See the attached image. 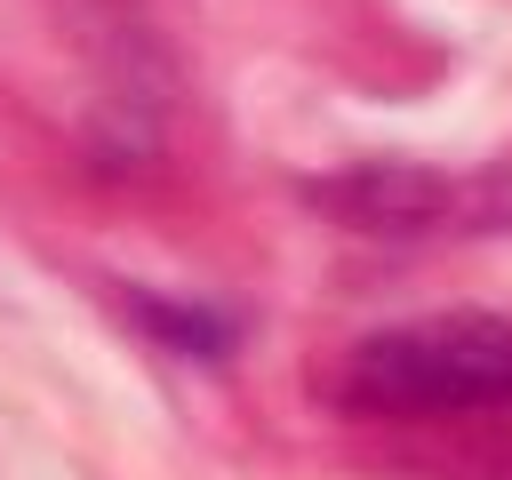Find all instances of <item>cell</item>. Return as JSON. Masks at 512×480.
<instances>
[{
  "label": "cell",
  "mask_w": 512,
  "mask_h": 480,
  "mask_svg": "<svg viewBox=\"0 0 512 480\" xmlns=\"http://www.w3.org/2000/svg\"><path fill=\"white\" fill-rule=\"evenodd\" d=\"M336 400L352 416H472L512 408V312H432L344 352Z\"/></svg>",
  "instance_id": "1"
},
{
  "label": "cell",
  "mask_w": 512,
  "mask_h": 480,
  "mask_svg": "<svg viewBox=\"0 0 512 480\" xmlns=\"http://www.w3.org/2000/svg\"><path fill=\"white\" fill-rule=\"evenodd\" d=\"M136 320L168 344V352H192V360H216L232 344V320L208 312V304H160V296H136Z\"/></svg>",
  "instance_id": "2"
}]
</instances>
